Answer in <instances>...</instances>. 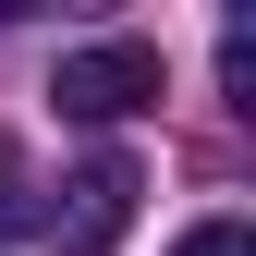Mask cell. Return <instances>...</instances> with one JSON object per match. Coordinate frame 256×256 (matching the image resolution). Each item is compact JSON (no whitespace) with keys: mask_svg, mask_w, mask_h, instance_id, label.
Returning <instances> with one entry per match:
<instances>
[{"mask_svg":"<svg viewBox=\"0 0 256 256\" xmlns=\"http://www.w3.org/2000/svg\"><path fill=\"white\" fill-rule=\"evenodd\" d=\"M49 98H61V122H134V110H158V49H146V37H98V49H61Z\"/></svg>","mask_w":256,"mask_h":256,"instance_id":"6da1fadb","label":"cell"},{"mask_svg":"<svg viewBox=\"0 0 256 256\" xmlns=\"http://www.w3.org/2000/svg\"><path fill=\"white\" fill-rule=\"evenodd\" d=\"M134 196H146L134 158H86V171L61 183V244H74V256H110V244H122V220H134Z\"/></svg>","mask_w":256,"mask_h":256,"instance_id":"7a4b0ae2","label":"cell"},{"mask_svg":"<svg viewBox=\"0 0 256 256\" xmlns=\"http://www.w3.org/2000/svg\"><path fill=\"white\" fill-rule=\"evenodd\" d=\"M220 86H232V110H256V37H244V24L220 37Z\"/></svg>","mask_w":256,"mask_h":256,"instance_id":"3957f363","label":"cell"},{"mask_svg":"<svg viewBox=\"0 0 256 256\" xmlns=\"http://www.w3.org/2000/svg\"><path fill=\"white\" fill-rule=\"evenodd\" d=\"M171 256H256V232H244V220H196Z\"/></svg>","mask_w":256,"mask_h":256,"instance_id":"277c9868","label":"cell"},{"mask_svg":"<svg viewBox=\"0 0 256 256\" xmlns=\"http://www.w3.org/2000/svg\"><path fill=\"white\" fill-rule=\"evenodd\" d=\"M24 220H37V208H24V158H12V146H0V244H12V232H24Z\"/></svg>","mask_w":256,"mask_h":256,"instance_id":"5b68a950","label":"cell"}]
</instances>
